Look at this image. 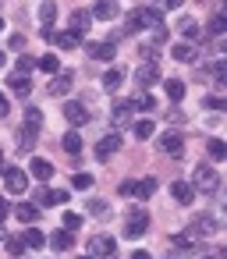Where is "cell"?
Instances as JSON below:
<instances>
[{
    "instance_id": "8",
    "label": "cell",
    "mask_w": 227,
    "mask_h": 259,
    "mask_svg": "<svg viewBox=\"0 0 227 259\" xmlns=\"http://www.w3.org/2000/svg\"><path fill=\"white\" fill-rule=\"evenodd\" d=\"M156 78H160V64H156V61H142V64H139V71H135V82H139V89L153 85Z\"/></svg>"
},
{
    "instance_id": "25",
    "label": "cell",
    "mask_w": 227,
    "mask_h": 259,
    "mask_svg": "<svg viewBox=\"0 0 227 259\" xmlns=\"http://www.w3.org/2000/svg\"><path fill=\"white\" fill-rule=\"evenodd\" d=\"M15 213H18L22 224H36V220H39V206H29V202H18Z\"/></svg>"
},
{
    "instance_id": "29",
    "label": "cell",
    "mask_w": 227,
    "mask_h": 259,
    "mask_svg": "<svg viewBox=\"0 0 227 259\" xmlns=\"http://www.w3.org/2000/svg\"><path fill=\"white\" fill-rule=\"evenodd\" d=\"M54 18H57V4H39V25H54Z\"/></svg>"
},
{
    "instance_id": "40",
    "label": "cell",
    "mask_w": 227,
    "mask_h": 259,
    "mask_svg": "<svg viewBox=\"0 0 227 259\" xmlns=\"http://www.w3.org/2000/svg\"><path fill=\"white\" fill-rule=\"evenodd\" d=\"M15 68H18L15 75H32V68H36V61H32V57H18V64H15Z\"/></svg>"
},
{
    "instance_id": "51",
    "label": "cell",
    "mask_w": 227,
    "mask_h": 259,
    "mask_svg": "<svg viewBox=\"0 0 227 259\" xmlns=\"http://www.w3.org/2000/svg\"><path fill=\"white\" fill-rule=\"evenodd\" d=\"M0 32H4V18H0Z\"/></svg>"
},
{
    "instance_id": "38",
    "label": "cell",
    "mask_w": 227,
    "mask_h": 259,
    "mask_svg": "<svg viewBox=\"0 0 227 259\" xmlns=\"http://www.w3.org/2000/svg\"><path fill=\"white\" fill-rule=\"evenodd\" d=\"M89 213H93V217H107V213H110L107 199H93V202H89Z\"/></svg>"
},
{
    "instance_id": "46",
    "label": "cell",
    "mask_w": 227,
    "mask_h": 259,
    "mask_svg": "<svg viewBox=\"0 0 227 259\" xmlns=\"http://www.w3.org/2000/svg\"><path fill=\"white\" fill-rule=\"evenodd\" d=\"M135 185H139V181H131V178L121 181V195H135Z\"/></svg>"
},
{
    "instance_id": "49",
    "label": "cell",
    "mask_w": 227,
    "mask_h": 259,
    "mask_svg": "<svg viewBox=\"0 0 227 259\" xmlns=\"http://www.w3.org/2000/svg\"><path fill=\"white\" fill-rule=\"evenodd\" d=\"M131 259H153V255H149L146 248H139V252H131Z\"/></svg>"
},
{
    "instance_id": "32",
    "label": "cell",
    "mask_w": 227,
    "mask_h": 259,
    "mask_svg": "<svg viewBox=\"0 0 227 259\" xmlns=\"http://www.w3.org/2000/svg\"><path fill=\"white\" fill-rule=\"evenodd\" d=\"M206 149H209V156H213L216 163L227 156V146H223V139H209V142H206Z\"/></svg>"
},
{
    "instance_id": "1",
    "label": "cell",
    "mask_w": 227,
    "mask_h": 259,
    "mask_svg": "<svg viewBox=\"0 0 227 259\" xmlns=\"http://www.w3.org/2000/svg\"><path fill=\"white\" fill-rule=\"evenodd\" d=\"M192 188H195V192H202V195H213V192L220 188V174H216V167L199 163V167H195V174H192Z\"/></svg>"
},
{
    "instance_id": "43",
    "label": "cell",
    "mask_w": 227,
    "mask_h": 259,
    "mask_svg": "<svg viewBox=\"0 0 227 259\" xmlns=\"http://www.w3.org/2000/svg\"><path fill=\"white\" fill-rule=\"evenodd\" d=\"M206 107H209V110H223V96H220V93H216V96H206Z\"/></svg>"
},
{
    "instance_id": "26",
    "label": "cell",
    "mask_w": 227,
    "mask_h": 259,
    "mask_svg": "<svg viewBox=\"0 0 227 259\" xmlns=\"http://www.w3.org/2000/svg\"><path fill=\"white\" fill-rule=\"evenodd\" d=\"M121 82H124V71L121 68H107L103 71V89H121Z\"/></svg>"
},
{
    "instance_id": "24",
    "label": "cell",
    "mask_w": 227,
    "mask_h": 259,
    "mask_svg": "<svg viewBox=\"0 0 227 259\" xmlns=\"http://www.w3.org/2000/svg\"><path fill=\"white\" fill-rule=\"evenodd\" d=\"M61 146H64V153H71V156H78V153H82V135H78V132H64V139H61Z\"/></svg>"
},
{
    "instance_id": "52",
    "label": "cell",
    "mask_w": 227,
    "mask_h": 259,
    "mask_svg": "<svg viewBox=\"0 0 227 259\" xmlns=\"http://www.w3.org/2000/svg\"><path fill=\"white\" fill-rule=\"evenodd\" d=\"M0 163H4V149H0Z\"/></svg>"
},
{
    "instance_id": "14",
    "label": "cell",
    "mask_w": 227,
    "mask_h": 259,
    "mask_svg": "<svg viewBox=\"0 0 227 259\" xmlns=\"http://www.w3.org/2000/svg\"><path fill=\"white\" fill-rule=\"evenodd\" d=\"M85 50H89V57H96V61H114V39L110 43H85Z\"/></svg>"
},
{
    "instance_id": "36",
    "label": "cell",
    "mask_w": 227,
    "mask_h": 259,
    "mask_svg": "<svg viewBox=\"0 0 227 259\" xmlns=\"http://www.w3.org/2000/svg\"><path fill=\"white\" fill-rule=\"evenodd\" d=\"M153 192H156V181H153V178H146V181L135 185V195H139V199H149Z\"/></svg>"
},
{
    "instance_id": "11",
    "label": "cell",
    "mask_w": 227,
    "mask_h": 259,
    "mask_svg": "<svg viewBox=\"0 0 227 259\" xmlns=\"http://www.w3.org/2000/svg\"><path fill=\"white\" fill-rule=\"evenodd\" d=\"M160 149H163L167 156H181V153H185V139H181L177 132H167V135L160 139Z\"/></svg>"
},
{
    "instance_id": "37",
    "label": "cell",
    "mask_w": 227,
    "mask_h": 259,
    "mask_svg": "<svg viewBox=\"0 0 227 259\" xmlns=\"http://www.w3.org/2000/svg\"><path fill=\"white\" fill-rule=\"evenodd\" d=\"M64 202H68V188H57V192L50 188V199H47V206H64Z\"/></svg>"
},
{
    "instance_id": "3",
    "label": "cell",
    "mask_w": 227,
    "mask_h": 259,
    "mask_svg": "<svg viewBox=\"0 0 227 259\" xmlns=\"http://www.w3.org/2000/svg\"><path fill=\"white\" fill-rule=\"evenodd\" d=\"M146 227H149V213L142 209V206H131L128 209V224H124V238H142L146 234Z\"/></svg>"
},
{
    "instance_id": "48",
    "label": "cell",
    "mask_w": 227,
    "mask_h": 259,
    "mask_svg": "<svg viewBox=\"0 0 227 259\" xmlns=\"http://www.w3.org/2000/svg\"><path fill=\"white\" fill-rule=\"evenodd\" d=\"M8 213H11V202H8V199H0V220H4Z\"/></svg>"
},
{
    "instance_id": "50",
    "label": "cell",
    "mask_w": 227,
    "mask_h": 259,
    "mask_svg": "<svg viewBox=\"0 0 227 259\" xmlns=\"http://www.w3.org/2000/svg\"><path fill=\"white\" fill-rule=\"evenodd\" d=\"M202 259H223V255H202Z\"/></svg>"
},
{
    "instance_id": "39",
    "label": "cell",
    "mask_w": 227,
    "mask_h": 259,
    "mask_svg": "<svg viewBox=\"0 0 227 259\" xmlns=\"http://www.w3.org/2000/svg\"><path fill=\"white\" fill-rule=\"evenodd\" d=\"M181 32H185V39H199V25H195L192 18H185V22H181Z\"/></svg>"
},
{
    "instance_id": "22",
    "label": "cell",
    "mask_w": 227,
    "mask_h": 259,
    "mask_svg": "<svg viewBox=\"0 0 227 259\" xmlns=\"http://www.w3.org/2000/svg\"><path fill=\"white\" fill-rule=\"evenodd\" d=\"M163 93H167V100L181 103V100H185V82H177V78H167V82H163Z\"/></svg>"
},
{
    "instance_id": "10",
    "label": "cell",
    "mask_w": 227,
    "mask_h": 259,
    "mask_svg": "<svg viewBox=\"0 0 227 259\" xmlns=\"http://www.w3.org/2000/svg\"><path fill=\"white\" fill-rule=\"evenodd\" d=\"M89 15L100 18V22H114V18L121 15V4H114V0H96V8H93Z\"/></svg>"
},
{
    "instance_id": "17",
    "label": "cell",
    "mask_w": 227,
    "mask_h": 259,
    "mask_svg": "<svg viewBox=\"0 0 227 259\" xmlns=\"http://www.w3.org/2000/svg\"><path fill=\"white\" fill-rule=\"evenodd\" d=\"M50 245H54V252H68V248L75 245V234H71L68 227H64V231H54V234H50Z\"/></svg>"
},
{
    "instance_id": "18",
    "label": "cell",
    "mask_w": 227,
    "mask_h": 259,
    "mask_svg": "<svg viewBox=\"0 0 227 259\" xmlns=\"http://www.w3.org/2000/svg\"><path fill=\"white\" fill-rule=\"evenodd\" d=\"M89 25H93V15H89V11H75V15H71V32H75V36H85Z\"/></svg>"
},
{
    "instance_id": "31",
    "label": "cell",
    "mask_w": 227,
    "mask_h": 259,
    "mask_svg": "<svg viewBox=\"0 0 227 259\" xmlns=\"http://www.w3.org/2000/svg\"><path fill=\"white\" fill-rule=\"evenodd\" d=\"M36 68H43V71L57 75V71H61V61H57V54H47V57H39V61H36Z\"/></svg>"
},
{
    "instance_id": "4",
    "label": "cell",
    "mask_w": 227,
    "mask_h": 259,
    "mask_svg": "<svg viewBox=\"0 0 227 259\" xmlns=\"http://www.w3.org/2000/svg\"><path fill=\"white\" fill-rule=\"evenodd\" d=\"M195 238H213V234H220V217H213V213H199L195 220H192V227H188Z\"/></svg>"
},
{
    "instance_id": "53",
    "label": "cell",
    "mask_w": 227,
    "mask_h": 259,
    "mask_svg": "<svg viewBox=\"0 0 227 259\" xmlns=\"http://www.w3.org/2000/svg\"><path fill=\"white\" fill-rule=\"evenodd\" d=\"M4 61H8V57H4V54H0V64H4Z\"/></svg>"
},
{
    "instance_id": "2",
    "label": "cell",
    "mask_w": 227,
    "mask_h": 259,
    "mask_svg": "<svg viewBox=\"0 0 227 259\" xmlns=\"http://www.w3.org/2000/svg\"><path fill=\"white\" fill-rule=\"evenodd\" d=\"M160 11L156 8H135L128 15V32H142V29H160Z\"/></svg>"
},
{
    "instance_id": "44",
    "label": "cell",
    "mask_w": 227,
    "mask_h": 259,
    "mask_svg": "<svg viewBox=\"0 0 227 259\" xmlns=\"http://www.w3.org/2000/svg\"><path fill=\"white\" fill-rule=\"evenodd\" d=\"M25 121H29V124H43V114H39L36 107H29V110H25Z\"/></svg>"
},
{
    "instance_id": "34",
    "label": "cell",
    "mask_w": 227,
    "mask_h": 259,
    "mask_svg": "<svg viewBox=\"0 0 227 259\" xmlns=\"http://www.w3.org/2000/svg\"><path fill=\"white\" fill-rule=\"evenodd\" d=\"M131 107H135V110H153V107H156V100H153L149 93H139V96L131 100Z\"/></svg>"
},
{
    "instance_id": "21",
    "label": "cell",
    "mask_w": 227,
    "mask_h": 259,
    "mask_svg": "<svg viewBox=\"0 0 227 259\" xmlns=\"http://www.w3.org/2000/svg\"><path fill=\"white\" fill-rule=\"evenodd\" d=\"M170 195H174L177 202H192V199H195V188H192L188 181H174V185H170Z\"/></svg>"
},
{
    "instance_id": "6",
    "label": "cell",
    "mask_w": 227,
    "mask_h": 259,
    "mask_svg": "<svg viewBox=\"0 0 227 259\" xmlns=\"http://www.w3.org/2000/svg\"><path fill=\"white\" fill-rule=\"evenodd\" d=\"M4 188H8L11 195L25 192V188H29V174H25L22 167H4Z\"/></svg>"
},
{
    "instance_id": "35",
    "label": "cell",
    "mask_w": 227,
    "mask_h": 259,
    "mask_svg": "<svg viewBox=\"0 0 227 259\" xmlns=\"http://www.w3.org/2000/svg\"><path fill=\"white\" fill-rule=\"evenodd\" d=\"M131 132H135V139H149V135H153V121H149V117H142V121H135V128H131Z\"/></svg>"
},
{
    "instance_id": "28",
    "label": "cell",
    "mask_w": 227,
    "mask_h": 259,
    "mask_svg": "<svg viewBox=\"0 0 227 259\" xmlns=\"http://www.w3.org/2000/svg\"><path fill=\"white\" fill-rule=\"evenodd\" d=\"M22 245H25V248H43V245H47V234H43V231H25V234H22Z\"/></svg>"
},
{
    "instance_id": "12",
    "label": "cell",
    "mask_w": 227,
    "mask_h": 259,
    "mask_svg": "<svg viewBox=\"0 0 227 259\" xmlns=\"http://www.w3.org/2000/svg\"><path fill=\"white\" fill-rule=\"evenodd\" d=\"M131 114H135L131 100H117V103H114V110H110V121H114V124H128V121H131Z\"/></svg>"
},
{
    "instance_id": "42",
    "label": "cell",
    "mask_w": 227,
    "mask_h": 259,
    "mask_svg": "<svg viewBox=\"0 0 227 259\" xmlns=\"http://www.w3.org/2000/svg\"><path fill=\"white\" fill-rule=\"evenodd\" d=\"M64 227H68V231H78V227H82V217H78V213H64Z\"/></svg>"
},
{
    "instance_id": "33",
    "label": "cell",
    "mask_w": 227,
    "mask_h": 259,
    "mask_svg": "<svg viewBox=\"0 0 227 259\" xmlns=\"http://www.w3.org/2000/svg\"><path fill=\"white\" fill-rule=\"evenodd\" d=\"M4 245H8V255H11V259H22V255H25L22 238H4Z\"/></svg>"
},
{
    "instance_id": "27",
    "label": "cell",
    "mask_w": 227,
    "mask_h": 259,
    "mask_svg": "<svg viewBox=\"0 0 227 259\" xmlns=\"http://www.w3.org/2000/svg\"><path fill=\"white\" fill-rule=\"evenodd\" d=\"M223 29H227V18H223V11H216V15L209 18V29H206V32H209L213 39H220V36H223Z\"/></svg>"
},
{
    "instance_id": "15",
    "label": "cell",
    "mask_w": 227,
    "mask_h": 259,
    "mask_svg": "<svg viewBox=\"0 0 227 259\" xmlns=\"http://www.w3.org/2000/svg\"><path fill=\"white\" fill-rule=\"evenodd\" d=\"M8 89H11L15 96H29V93H32V75H11Z\"/></svg>"
},
{
    "instance_id": "13",
    "label": "cell",
    "mask_w": 227,
    "mask_h": 259,
    "mask_svg": "<svg viewBox=\"0 0 227 259\" xmlns=\"http://www.w3.org/2000/svg\"><path fill=\"white\" fill-rule=\"evenodd\" d=\"M170 248H177V252H195V248H199V238H195L192 231H181V234L170 238Z\"/></svg>"
},
{
    "instance_id": "23",
    "label": "cell",
    "mask_w": 227,
    "mask_h": 259,
    "mask_svg": "<svg viewBox=\"0 0 227 259\" xmlns=\"http://www.w3.org/2000/svg\"><path fill=\"white\" fill-rule=\"evenodd\" d=\"M36 135H39V124H29V121H25V128H22V135H18V142H22L25 153L36 146Z\"/></svg>"
},
{
    "instance_id": "54",
    "label": "cell",
    "mask_w": 227,
    "mask_h": 259,
    "mask_svg": "<svg viewBox=\"0 0 227 259\" xmlns=\"http://www.w3.org/2000/svg\"><path fill=\"white\" fill-rule=\"evenodd\" d=\"M82 259H93V255H82Z\"/></svg>"
},
{
    "instance_id": "30",
    "label": "cell",
    "mask_w": 227,
    "mask_h": 259,
    "mask_svg": "<svg viewBox=\"0 0 227 259\" xmlns=\"http://www.w3.org/2000/svg\"><path fill=\"white\" fill-rule=\"evenodd\" d=\"M170 57L174 61H192L195 50H192V43H177V47H170Z\"/></svg>"
},
{
    "instance_id": "47",
    "label": "cell",
    "mask_w": 227,
    "mask_h": 259,
    "mask_svg": "<svg viewBox=\"0 0 227 259\" xmlns=\"http://www.w3.org/2000/svg\"><path fill=\"white\" fill-rule=\"evenodd\" d=\"M8 110H11V103H8V96H0V117H8Z\"/></svg>"
},
{
    "instance_id": "19",
    "label": "cell",
    "mask_w": 227,
    "mask_h": 259,
    "mask_svg": "<svg viewBox=\"0 0 227 259\" xmlns=\"http://www.w3.org/2000/svg\"><path fill=\"white\" fill-rule=\"evenodd\" d=\"M54 43H57L61 50H78V43H82V36H75V32L68 29V32H54Z\"/></svg>"
},
{
    "instance_id": "45",
    "label": "cell",
    "mask_w": 227,
    "mask_h": 259,
    "mask_svg": "<svg viewBox=\"0 0 227 259\" xmlns=\"http://www.w3.org/2000/svg\"><path fill=\"white\" fill-rule=\"evenodd\" d=\"M156 8L160 11H174V8H181V0H156Z\"/></svg>"
},
{
    "instance_id": "9",
    "label": "cell",
    "mask_w": 227,
    "mask_h": 259,
    "mask_svg": "<svg viewBox=\"0 0 227 259\" xmlns=\"http://www.w3.org/2000/svg\"><path fill=\"white\" fill-rule=\"evenodd\" d=\"M117 149H121V135H117V132H114V135H103V139L96 142V160H110Z\"/></svg>"
},
{
    "instance_id": "7",
    "label": "cell",
    "mask_w": 227,
    "mask_h": 259,
    "mask_svg": "<svg viewBox=\"0 0 227 259\" xmlns=\"http://www.w3.org/2000/svg\"><path fill=\"white\" fill-rule=\"evenodd\" d=\"M64 117H68V124H89V107L85 103H78V100H68L64 103Z\"/></svg>"
},
{
    "instance_id": "41",
    "label": "cell",
    "mask_w": 227,
    "mask_h": 259,
    "mask_svg": "<svg viewBox=\"0 0 227 259\" xmlns=\"http://www.w3.org/2000/svg\"><path fill=\"white\" fill-rule=\"evenodd\" d=\"M71 185L85 192V188H93V174H75V178H71Z\"/></svg>"
},
{
    "instance_id": "20",
    "label": "cell",
    "mask_w": 227,
    "mask_h": 259,
    "mask_svg": "<svg viewBox=\"0 0 227 259\" xmlns=\"http://www.w3.org/2000/svg\"><path fill=\"white\" fill-rule=\"evenodd\" d=\"M68 89H71V75L57 71V75H54V82H50V96H68Z\"/></svg>"
},
{
    "instance_id": "5",
    "label": "cell",
    "mask_w": 227,
    "mask_h": 259,
    "mask_svg": "<svg viewBox=\"0 0 227 259\" xmlns=\"http://www.w3.org/2000/svg\"><path fill=\"white\" fill-rule=\"evenodd\" d=\"M114 252H117V241L110 234H93L89 238V255L93 259H110Z\"/></svg>"
},
{
    "instance_id": "16",
    "label": "cell",
    "mask_w": 227,
    "mask_h": 259,
    "mask_svg": "<svg viewBox=\"0 0 227 259\" xmlns=\"http://www.w3.org/2000/svg\"><path fill=\"white\" fill-rule=\"evenodd\" d=\"M29 170H32L36 181H50V178H54V163H50V160H39V156L29 163Z\"/></svg>"
}]
</instances>
